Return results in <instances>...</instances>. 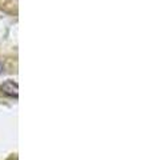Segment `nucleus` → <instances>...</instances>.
<instances>
[{
  "label": "nucleus",
  "mask_w": 152,
  "mask_h": 160,
  "mask_svg": "<svg viewBox=\"0 0 152 160\" xmlns=\"http://www.w3.org/2000/svg\"><path fill=\"white\" fill-rule=\"evenodd\" d=\"M0 91H2L4 95L9 96V98H18L19 96L18 83L12 82V80H7V82H4L2 86H0Z\"/></svg>",
  "instance_id": "1"
},
{
  "label": "nucleus",
  "mask_w": 152,
  "mask_h": 160,
  "mask_svg": "<svg viewBox=\"0 0 152 160\" xmlns=\"http://www.w3.org/2000/svg\"><path fill=\"white\" fill-rule=\"evenodd\" d=\"M3 69H4V67H3V63H2V62H0V73H2V72H3Z\"/></svg>",
  "instance_id": "2"
}]
</instances>
